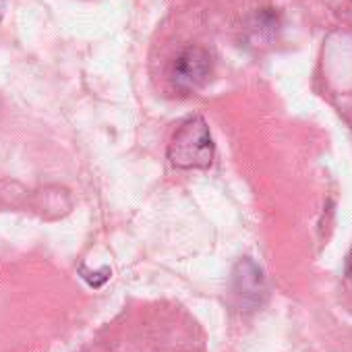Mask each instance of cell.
<instances>
[{
  "instance_id": "1",
  "label": "cell",
  "mask_w": 352,
  "mask_h": 352,
  "mask_svg": "<svg viewBox=\"0 0 352 352\" xmlns=\"http://www.w3.org/2000/svg\"><path fill=\"white\" fill-rule=\"evenodd\" d=\"M168 160L176 168H208L214 160V141L201 116L185 118L168 145Z\"/></svg>"
},
{
  "instance_id": "2",
  "label": "cell",
  "mask_w": 352,
  "mask_h": 352,
  "mask_svg": "<svg viewBox=\"0 0 352 352\" xmlns=\"http://www.w3.org/2000/svg\"><path fill=\"white\" fill-rule=\"evenodd\" d=\"M210 67H212L210 54L204 48L191 46L176 58L174 69H172V81L183 91L197 89L208 79Z\"/></svg>"
},
{
  "instance_id": "3",
  "label": "cell",
  "mask_w": 352,
  "mask_h": 352,
  "mask_svg": "<svg viewBox=\"0 0 352 352\" xmlns=\"http://www.w3.org/2000/svg\"><path fill=\"white\" fill-rule=\"evenodd\" d=\"M348 272L352 274V253H350V257H348Z\"/></svg>"
}]
</instances>
